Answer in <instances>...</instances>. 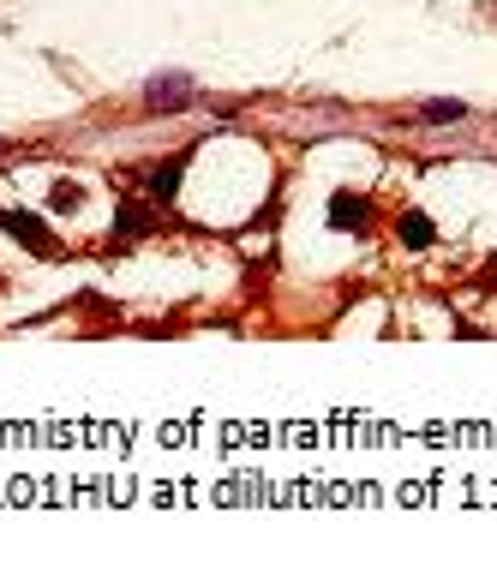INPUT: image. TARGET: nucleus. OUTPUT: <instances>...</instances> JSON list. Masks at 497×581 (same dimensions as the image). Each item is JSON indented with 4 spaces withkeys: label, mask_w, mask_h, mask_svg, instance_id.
I'll list each match as a JSON object with an SVG mask.
<instances>
[{
    "label": "nucleus",
    "mask_w": 497,
    "mask_h": 581,
    "mask_svg": "<svg viewBox=\"0 0 497 581\" xmlns=\"http://www.w3.org/2000/svg\"><path fill=\"white\" fill-rule=\"evenodd\" d=\"M0 228H6L18 246H30L36 258H60V246H54V234H48V222H42V216H30V210H6V216H0Z\"/></svg>",
    "instance_id": "obj_1"
},
{
    "label": "nucleus",
    "mask_w": 497,
    "mask_h": 581,
    "mask_svg": "<svg viewBox=\"0 0 497 581\" xmlns=\"http://www.w3.org/2000/svg\"><path fill=\"white\" fill-rule=\"evenodd\" d=\"M330 228H366V198L360 192H336L330 198Z\"/></svg>",
    "instance_id": "obj_2"
},
{
    "label": "nucleus",
    "mask_w": 497,
    "mask_h": 581,
    "mask_svg": "<svg viewBox=\"0 0 497 581\" xmlns=\"http://www.w3.org/2000/svg\"><path fill=\"white\" fill-rule=\"evenodd\" d=\"M150 228H156V216H150L144 204H120V216H114V234H120L126 246H132V240H144Z\"/></svg>",
    "instance_id": "obj_3"
},
{
    "label": "nucleus",
    "mask_w": 497,
    "mask_h": 581,
    "mask_svg": "<svg viewBox=\"0 0 497 581\" xmlns=\"http://www.w3.org/2000/svg\"><path fill=\"white\" fill-rule=\"evenodd\" d=\"M396 234H402V246H414V252H426V246L438 240V228H432V216H420V210H408V216L396 222Z\"/></svg>",
    "instance_id": "obj_4"
},
{
    "label": "nucleus",
    "mask_w": 497,
    "mask_h": 581,
    "mask_svg": "<svg viewBox=\"0 0 497 581\" xmlns=\"http://www.w3.org/2000/svg\"><path fill=\"white\" fill-rule=\"evenodd\" d=\"M180 168H186V156H174V162H162V168H150V198H174L180 192Z\"/></svg>",
    "instance_id": "obj_5"
},
{
    "label": "nucleus",
    "mask_w": 497,
    "mask_h": 581,
    "mask_svg": "<svg viewBox=\"0 0 497 581\" xmlns=\"http://www.w3.org/2000/svg\"><path fill=\"white\" fill-rule=\"evenodd\" d=\"M186 102V78H156L150 84V108H180Z\"/></svg>",
    "instance_id": "obj_6"
},
{
    "label": "nucleus",
    "mask_w": 497,
    "mask_h": 581,
    "mask_svg": "<svg viewBox=\"0 0 497 581\" xmlns=\"http://www.w3.org/2000/svg\"><path fill=\"white\" fill-rule=\"evenodd\" d=\"M48 204H54V210H78V204H84V186H78V180H60Z\"/></svg>",
    "instance_id": "obj_7"
},
{
    "label": "nucleus",
    "mask_w": 497,
    "mask_h": 581,
    "mask_svg": "<svg viewBox=\"0 0 497 581\" xmlns=\"http://www.w3.org/2000/svg\"><path fill=\"white\" fill-rule=\"evenodd\" d=\"M426 120H468V102H426Z\"/></svg>",
    "instance_id": "obj_8"
},
{
    "label": "nucleus",
    "mask_w": 497,
    "mask_h": 581,
    "mask_svg": "<svg viewBox=\"0 0 497 581\" xmlns=\"http://www.w3.org/2000/svg\"><path fill=\"white\" fill-rule=\"evenodd\" d=\"M486 276H492V282H497V258H492V264H486Z\"/></svg>",
    "instance_id": "obj_9"
},
{
    "label": "nucleus",
    "mask_w": 497,
    "mask_h": 581,
    "mask_svg": "<svg viewBox=\"0 0 497 581\" xmlns=\"http://www.w3.org/2000/svg\"><path fill=\"white\" fill-rule=\"evenodd\" d=\"M492 18H497V6H492Z\"/></svg>",
    "instance_id": "obj_10"
}]
</instances>
